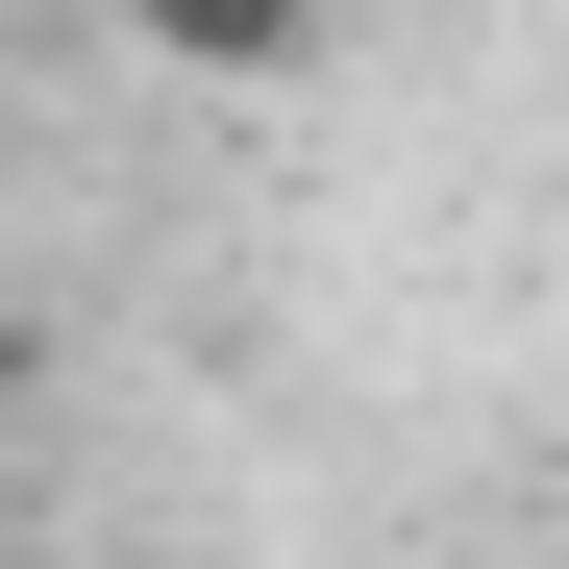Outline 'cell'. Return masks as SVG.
<instances>
[{
    "instance_id": "cell-1",
    "label": "cell",
    "mask_w": 569,
    "mask_h": 569,
    "mask_svg": "<svg viewBox=\"0 0 569 569\" xmlns=\"http://www.w3.org/2000/svg\"><path fill=\"white\" fill-rule=\"evenodd\" d=\"M347 0H124V50L149 74H223V100H272V74H322Z\"/></svg>"
}]
</instances>
